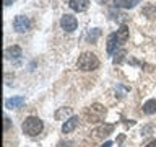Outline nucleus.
Instances as JSON below:
<instances>
[{
	"label": "nucleus",
	"mask_w": 156,
	"mask_h": 147,
	"mask_svg": "<svg viewBox=\"0 0 156 147\" xmlns=\"http://www.w3.org/2000/svg\"><path fill=\"white\" fill-rule=\"evenodd\" d=\"M117 39H119L120 44L127 43V39H129V26H127V24H122V26L117 29Z\"/></svg>",
	"instance_id": "f8f14e48"
},
{
	"label": "nucleus",
	"mask_w": 156,
	"mask_h": 147,
	"mask_svg": "<svg viewBox=\"0 0 156 147\" xmlns=\"http://www.w3.org/2000/svg\"><path fill=\"white\" fill-rule=\"evenodd\" d=\"M143 113H146V115H154L156 113V100L154 98H151V100L143 103Z\"/></svg>",
	"instance_id": "ddd939ff"
},
{
	"label": "nucleus",
	"mask_w": 156,
	"mask_h": 147,
	"mask_svg": "<svg viewBox=\"0 0 156 147\" xmlns=\"http://www.w3.org/2000/svg\"><path fill=\"white\" fill-rule=\"evenodd\" d=\"M145 147H156V139H154V141H151L150 144H146Z\"/></svg>",
	"instance_id": "a211bd4d"
},
{
	"label": "nucleus",
	"mask_w": 156,
	"mask_h": 147,
	"mask_svg": "<svg viewBox=\"0 0 156 147\" xmlns=\"http://www.w3.org/2000/svg\"><path fill=\"white\" fill-rule=\"evenodd\" d=\"M112 131H114V126H112V124H102L99 127H96L91 134H93V137H96V139H101V137L109 136Z\"/></svg>",
	"instance_id": "423d86ee"
},
{
	"label": "nucleus",
	"mask_w": 156,
	"mask_h": 147,
	"mask_svg": "<svg viewBox=\"0 0 156 147\" xmlns=\"http://www.w3.org/2000/svg\"><path fill=\"white\" fill-rule=\"evenodd\" d=\"M68 5H70L72 10L81 13V12H85V10H88V7H90V0H70Z\"/></svg>",
	"instance_id": "6e6552de"
},
{
	"label": "nucleus",
	"mask_w": 156,
	"mask_h": 147,
	"mask_svg": "<svg viewBox=\"0 0 156 147\" xmlns=\"http://www.w3.org/2000/svg\"><path fill=\"white\" fill-rule=\"evenodd\" d=\"M111 145H112V142H111V141H107V142H104V144H102L101 147H111Z\"/></svg>",
	"instance_id": "aec40b11"
},
{
	"label": "nucleus",
	"mask_w": 156,
	"mask_h": 147,
	"mask_svg": "<svg viewBox=\"0 0 156 147\" xmlns=\"http://www.w3.org/2000/svg\"><path fill=\"white\" fill-rule=\"evenodd\" d=\"M135 3V0H115L117 7H124V8H132Z\"/></svg>",
	"instance_id": "2eb2a0df"
},
{
	"label": "nucleus",
	"mask_w": 156,
	"mask_h": 147,
	"mask_svg": "<svg viewBox=\"0 0 156 147\" xmlns=\"http://www.w3.org/2000/svg\"><path fill=\"white\" fill-rule=\"evenodd\" d=\"M21 56V47L20 46H10L5 49V57L7 59H18Z\"/></svg>",
	"instance_id": "9d476101"
},
{
	"label": "nucleus",
	"mask_w": 156,
	"mask_h": 147,
	"mask_svg": "<svg viewBox=\"0 0 156 147\" xmlns=\"http://www.w3.org/2000/svg\"><path fill=\"white\" fill-rule=\"evenodd\" d=\"M125 54H127V52L124 51V49H120L119 52H115V57H114V64H120L122 61H124Z\"/></svg>",
	"instance_id": "dca6fc26"
},
{
	"label": "nucleus",
	"mask_w": 156,
	"mask_h": 147,
	"mask_svg": "<svg viewBox=\"0 0 156 147\" xmlns=\"http://www.w3.org/2000/svg\"><path fill=\"white\" fill-rule=\"evenodd\" d=\"M76 66L80 70L83 72H90V70H96L99 67V59H98L93 52H83L80 57H78Z\"/></svg>",
	"instance_id": "f257e3e1"
},
{
	"label": "nucleus",
	"mask_w": 156,
	"mask_h": 147,
	"mask_svg": "<svg viewBox=\"0 0 156 147\" xmlns=\"http://www.w3.org/2000/svg\"><path fill=\"white\" fill-rule=\"evenodd\" d=\"M13 2H15V0H3V3L7 5V7H8V5H12Z\"/></svg>",
	"instance_id": "412c9836"
},
{
	"label": "nucleus",
	"mask_w": 156,
	"mask_h": 147,
	"mask_svg": "<svg viewBox=\"0 0 156 147\" xmlns=\"http://www.w3.org/2000/svg\"><path fill=\"white\" fill-rule=\"evenodd\" d=\"M42 127H44L42 121L39 119V118H36V116H29V118H26V119L23 121V124H21L23 132H24L26 136H31V137L37 136L39 132L42 131Z\"/></svg>",
	"instance_id": "f03ea898"
},
{
	"label": "nucleus",
	"mask_w": 156,
	"mask_h": 147,
	"mask_svg": "<svg viewBox=\"0 0 156 147\" xmlns=\"http://www.w3.org/2000/svg\"><path fill=\"white\" fill-rule=\"evenodd\" d=\"M117 33H111L109 36H107V54L109 56H112L114 54V49H115V46H117Z\"/></svg>",
	"instance_id": "9b49d317"
},
{
	"label": "nucleus",
	"mask_w": 156,
	"mask_h": 147,
	"mask_svg": "<svg viewBox=\"0 0 156 147\" xmlns=\"http://www.w3.org/2000/svg\"><path fill=\"white\" fill-rule=\"evenodd\" d=\"M106 108L102 106V105H91L90 108H88V111H86V116H88V121L90 123H99L104 119V116H106Z\"/></svg>",
	"instance_id": "7ed1b4c3"
},
{
	"label": "nucleus",
	"mask_w": 156,
	"mask_h": 147,
	"mask_svg": "<svg viewBox=\"0 0 156 147\" xmlns=\"http://www.w3.org/2000/svg\"><path fill=\"white\" fill-rule=\"evenodd\" d=\"M13 29L16 33H26L31 29V20L28 17H24V15H20L13 20Z\"/></svg>",
	"instance_id": "20e7f679"
},
{
	"label": "nucleus",
	"mask_w": 156,
	"mask_h": 147,
	"mask_svg": "<svg viewBox=\"0 0 156 147\" xmlns=\"http://www.w3.org/2000/svg\"><path fill=\"white\" fill-rule=\"evenodd\" d=\"M63 116H72V110L70 108H60V110H58L57 113H55V119H62Z\"/></svg>",
	"instance_id": "4468645a"
},
{
	"label": "nucleus",
	"mask_w": 156,
	"mask_h": 147,
	"mask_svg": "<svg viewBox=\"0 0 156 147\" xmlns=\"http://www.w3.org/2000/svg\"><path fill=\"white\" fill-rule=\"evenodd\" d=\"M23 103H24V96H13V98H8L5 101V106L8 110H15V108H20Z\"/></svg>",
	"instance_id": "1a4fd4ad"
},
{
	"label": "nucleus",
	"mask_w": 156,
	"mask_h": 147,
	"mask_svg": "<svg viewBox=\"0 0 156 147\" xmlns=\"http://www.w3.org/2000/svg\"><path fill=\"white\" fill-rule=\"evenodd\" d=\"M60 26H62V29H65V31L72 33V31H75V29H76L78 21H76V18L73 17V15L65 13V15L60 18Z\"/></svg>",
	"instance_id": "39448f33"
},
{
	"label": "nucleus",
	"mask_w": 156,
	"mask_h": 147,
	"mask_svg": "<svg viewBox=\"0 0 156 147\" xmlns=\"http://www.w3.org/2000/svg\"><path fill=\"white\" fill-rule=\"evenodd\" d=\"M99 34H101V31H99L98 28H96L93 33H90V36H88V39H90V43H94L96 39H98V36H99Z\"/></svg>",
	"instance_id": "f3484780"
},
{
	"label": "nucleus",
	"mask_w": 156,
	"mask_h": 147,
	"mask_svg": "<svg viewBox=\"0 0 156 147\" xmlns=\"http://www.w3.org/2000/svg\"><path fill=\"white\" fill-rule=\"evenodd\" d=\"M78 123H80V118H78V116H70L65 123H63L62 132H63V134H68V132H72V131L78 126Z\"/></svg>",
	"instance_id": "0eeeda50"
},
{
	"label": "nucleus",
	"mask_w": 156,
	"mask_h": 147,
	"mask_svg": "<svg viewBox=\"0 0 156 147\" xmlns=\"http://www.w3.org/2000/svg\"><path fill=\"white\" fill-rule=\"evenodd\" d=\"M8 126H10V119H8V118H5V131L8 129Z\"/></svg>",
	"instance_id": "6ab92c4d"
}]
</instances>
